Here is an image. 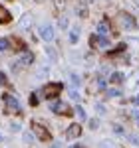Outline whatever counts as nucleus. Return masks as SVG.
<instances>
[{
    "label": "nucleus",
    "instance_id": "20",
    "mask_svg": "<svg viewBox=\"0 0 139 148\" xmlns=\"http://www.w3.org/2000/svg\"><path fill=\"white\" fill-rule=\"evenodd\" d=\"M107 95H109V97H119L121 91H119V89H107Z\"/></svg>",
    "mask_w": 139,
    "mask_h": 148
},
{
    "label": "nucleus",
    "instance_id": "29",
    "mask_svg": "<svg viewBox=\"0 0 139 148\" xmlns=\"http://www.w3.org/2000/svg\"><path fill=\"white\" fill-rule=\"evenodd\" d=\"M133 119H135V123L139 125V111H133Z\"/></svg>",
    "mask_w": 139,
    "mask_h": 148
},
{
    "label": "nucleus",
    "instance_id": "25",
    "mask_svg": "<svg viewBox=\"0 0 139 148\" xmlns=\"http://www.w3.org/2000/svg\"><path fill=\"white\" fill-rule=\"evenodd\" d=\"M46 53H48L50 57H52V59H56V51H54L52 47H48V49H46Z\"/></svg>",
    "mask_w": 139,
    "mask_h": 148
},
{
    "label": "nucleus",
    "instance_id": "31",
    "mask_svg": "<svg viewBox=\"0 0 139 148\" xmlns=\"http://www.w3.org/2000/svg\"><path fill=\"white\" fill-rule=\"evenodd\" d=\"M56 4H58V8H64V0H56Z\"/></svg>",
    "mask_w": 139,
    "mask_h": 148
},
{
    "label": "nucleus",
    "instance_id": "8",
    "mask_svg": "<svg viewBox=\"0 0 139 148\" xmlns=\"http://www.w3.org/2000/svg\"><path fill=\"white\" fill-rule=\"evenodd\" d=\"M81 134V126L80 125H72L68 126V130H66V136L68 138H78Z\"/></svg>",
    "mask_w": 139,
    "mask_h": 148
},
{
    "label": "nucleus",
    "instance_id": "27",
    "mask_svg": "<svg viewBox=\"0 0 139 148\" xmlns=\"http://www.w3.org/2000/svg\"><path fill=\"white\" fill-rule=\"evenodd\" d=\"M6 83H8V81H6V75L0 73V85H6Z\"/></svg>",
    "mask_w": 139,
    "mask_h": 148
},
{
    "label": "nucleus",
    "instance_id": "30",
    "mask_svg": "<svg viewBox=\"0 0 139 148\" xmlns=\"http://www.w3.org/2000/svg\"><path fill=\"white\" fill-rule=\"evenodd\" d=\"M10 128H12V130H20V125H18V123H12Z\"/></svg>",
    "mask_w": 139,
    "mask_h": 148
},
{
    "label": "nucleus",
    "instance_id": "6",
    "mask_svg": "<svg viewBox=\"0 0 139 148\" xmlns=\"http://www.w3.org/2000/svg\"><path fill=\"white\" fill-rule=\"evenodd\" d=\"M52 111L54 113H58V114H68L70 113V109H68V105L66 103H62V101H56V103H52Z\"/></svg>",
    "mask_w": 139,
    "mask_h": 148
},
{
    "label": "nucleus",
    "instance_id": "4",
    "mask_svg": "<svg viewBox=\"0 0 139 148\" xmlns=\"http://www.w3.org/2000/svg\"><path fill=\"white\" fill-rule=\"evenodd\" d=\"M4 103H6V107H8V111H20V103L18 99L14 97V95H4Z\"/></svg>",
    "mask_w": 139,
    "mask_h": 148
},
{
    "label": "nucleus",
    "instance_id": "35",
    "mask_svg": "<svg viewBox=\"0 0 139 148\" xmlns=\"http://www.w3.org/2000/svg\"><path fill=\"white\" fill-rule=\"evenodd\" d=\"M0 138H2V134H0Z\"/></svg>",
    "mask_w": 139,
    "mask_h": 148
},
{
    "label": "nucleus",
    "instance_id": "36",
    "mask_svg": "<svg viewBox=\"0 0 139 148\" xmlns=\"http://www.w3.org/2000/svg\"><path fill=\"white\" fill-rule=\"evenodd\" d=\"M137 4H139V0H137Z\"/></svg>",
    "mask_w": 139,
    "mask_h": 148
},
{
    "label": "nucleus",
    "instance_id": "26",
    "mask_svg": "<svg viewBox=\"0 0 139 148\" xmlns=\"http://www.w3.org/2000/svg\"><path fill=\"white\" fill-rule=\"evenodd\" d=\"M113 130H115L117 134H125V132H123V128H121L119 125H113Z\"/></svg>",
    "mask_w": 139,
    "mask_h": 148
},
{
    "label": "nucleus",
    "instance_id": "13",
    "mask_svg": "<svg viewBox=\"0 0 139 148\" xmlns=\"http://www.w3.org/2000/svg\"><path fill=\"white\" fill-rule=\"evenodd\" d=\"M8 20H10V12L4 10V8L0 6V24H6Z\"/></svg>",
    "mask_w": 139,
    "mask_h": 148
},
{
    "label": "nucleus",
    "instance_id": "17",
    "mask_svg": "<svg viewBox=\"0 0 139 148\" xmlns=\"http://www.w3.org/2000/svg\"><path fill=\"white\" fill-rule=\"evenodd\" d=\"M101 148H119L115 144V142H111V140H104V142H101Z\"/></svg>",
    "mask_w": 139,
    "mask_h": 148
},
{
    "label": "nucleus",
    "instance_id": "1",
    "mask_svg": "<svg viewBox=\"0 0 139 148\" xmlns=\"http://www.w3.org/2000/svg\"><path fill=\"white\" fill-rule=\"evenodd\" d=\"M119 24H121V28H125V30H133L137 24H135V18L127 14V12H121L119 14Z\"/></svg>",
    "mask_w": 139,
    "mask_h": 148
},
{
    "label": "nucleus",
    "instance_id": "5",
    "mask_svg": "<svg viewBox=\"0 0 139 148\" xmlns=\"http://www.w3.org/2000/svg\"><path fill=\"white\" fill-rule=\"evenodd\" d=\"M92 46L107 47L109 46V38H105V36H92Z\"/></svg>",
    "mask_w": 139,
    "mask_h": 148
},
{
    "label": "nucleus",
    "instance_id": "14",
    "mask_svg": "<svg viewBox=\"0 0 139 148\" xmlns=\"http://www.w3.org/2000/svg\"><path fill=\"white\" fill-rule=\"evenodd\" d=\"M30 24H32V16H30V14H26V16L22 18V22H20V26H22V28H28Z\"/></svg>",
    "mask_w": 139,
    "mask_h": 148
},
{
    "label": "nucleus",
    "instance_id": "15",
    "mask_svg": "<svg viewBox=\"0 0 139 148\" xmlns=\"http://www.w3.org/2000/svg\"><path fill=\"white\" fill-rule=\"evenodd\" d=\"M8 47H10V42L6 38H0V51H6Z\"/></svg>",
    "mask_w": 139,
    "mask_h": 148
},
{
    "label": "nucleus",
    "instance_id": "21",
    "mask_svg": "<svg viewBox=\"0 0 139 148\" xmlns=\"http://www.w3.org/2000/svg\"><path fill=\"white\" fill-rule=\"evenodd\" d=\"M129 140H131V142H133V144H135V146H139V136H137V134H129Z\"/></svg>",
    "mask_w": 139,
    "mask_h": 148
},
{
    "label": "nucleus",
    "instance_id": "18",
    "mask_svg": "<svg viewBox=\"0 0 139 148\" xmlns=\"http://www.w3.org/2000/svg\"><path fill=\"white\" fill-rule=\"evenodd\" d=\"M24 142H28V144L34 142V134L32 132H24Z\"/></svg>",
    "mask_w": 139,
    "mask_h": 148
},
{
    "label": "nucleus",
    "instance_id": "2",
    "mask_svg": "<svg viewBox=\"0 0 139 148\" xmlns=\"http://www.w3.org/2000/svg\"><path fill=\"white\" fill-rule=\"evenodd\" d=\"M60 93H62V85L60 83H48L46 87H44V97L46 99H54Z\"/></svg>",
    "mask_w": 139,
    "mask_h": 148
},
{
    "label": "nucleus",
    "instance_id": "16",
    "mask_svg": "<svg viewBox=\"0 0 139 148\" xmlns=\"http://www.w3.org/2000/svg\"><path fill=\"white\" fill-rule=\"evenodd\" d=\"M76 114H78L80 121H85V111H83V107H76Z\"/></svg>",
    "mask_w": 139,
    "mask_h": 148
},
{
    "label": "nucleus",
    "instance_id": "3",
    "mask_svg": "<svg viewBox=\"0 0 139 148\" xmlns=\"http://www.w3.org/2000/svg\"><path fill=\"white\" fill-rule=\"evenodd\" d=\"M40 38H42L44 42H52V40H54V28H52L50 24L40 26Z\"/></svg>",
    "mask_w": 139,
    "mask_h": 148
},
{
    "label": "nucleus",
    "instance_id": "9",
    "mask_svg": "<svg viewBox=\"0 0 139 148\" xmlns=\"http://www.w3.org/2000/svg\"><path fill=\"white\" fill-rule=\"evenodd\" d=\"M32 61H34V56H32L30 51H26V53H24V56L18 59V63H20V65H30Z\"/></svg>",
    "mask_w": 139,
    "mask_h": 148
},
{
    "label": "nucleus",
    "instance_id": "28",
    "mask_svg": "<svg viewBox=\"0 0 139 148\" xmlns=\"http://www.w3.org/2000/svg\"><path fill=\"white\" fill-rule=\"evenodd\" d=\"M72 83H74V85H80V77H78V75H72Z\"/></svg>",
    "mask_w": 139,
    "mask_h": 148
},
{
    "label": "nucleus",
    "instance_id": "11",
    "mask_svg": "<svg viewBox=\"0 0 139 148\" xmlns=\"http://www.w3.org/2000/svg\"><path fill=\"white\" fill-rule=\"evenodd\" d=\"M109 81H111V83H123V81H125V75H123V73H119V71H115V73H111Z\"/></svg>",
    "mask_w": 139,
    "mask_h": 148
},
{
    "label": "nucleus",
    "instance_id": "12",
    "mask_svg": "<svg viewBox=\"0 0 139 148\" xmlns=\"http://www.w3.org/2000/svg\"><path fill=\"white\" fill-rule=\"evenodd\" d=\"M78 40H80V28L76 26V28H72V32H70V42H72V44H76Z\"/></svg>",
    "mask_w": 139,
    "mask_h": 148
},
{
    "label": "nucleus",
    "instance_id": "23",
    "mask_svg": "<svg viewBox=\"0 0 139 148\" xmlns=\"http://www.w3.org/2000/svg\"><path fill=\"white\" fill-rule=\"evenodd\" d=\"M97 125H99V121H97V119H92V121H90V128H97Z\"/></svg>",
    "mask_w": 139,
    "mask_h": 148
},
{
    "label": "nucleus",
    "instance_id": "22",
    "mask_svg": "<svg viewBox=\"0 0 139 148\" xmlns=\"http://www.w3.org/2000/svg\"><path fill=\"white\" fill-rule=\"evenodd\" d=\"M76 14H80L81 18H85V16H88V10H85V8H76Z\"/></svg>",
    "mask_w": 139,
    "mask_h": 148
},
{
    "label": "nucleus",
    "instance_id": "24",
    "mask_svg": "<svg viewBox=\"0 0 139 148\" xmlns=\"http://www.w3.org/2000/svg\"><path fill=\"white\" fill-rule=\"evenodd\" d=\"M70 97H72V99H80V93L76 91V89H72V91H70Z\"/></svg>",
    "mask_w": 139,
    "mask_h": 148
},
{
    "label": "nucleus",
    "instance_id": "33",
    "mask_svg": "<svg viewBox=\"0 0 139 148\" xmlns=\"http://www.w3.org/2000/svg\"><path fill=\"white\" fill-rule=\"evenodd\" d=\"M81 2H83V4H90V2H93V0H81Z\"/></svg>",
    "mask_w": 139,
    "mask_h": 148
},
{
    "label": "nucleus",
    "instance_id": "7",
    "mask_svg": "<svg viewBox=\"0 0 139 148\" xmlns=\"http://www.w3.org/2000/svg\"><path fill=\"white\" fill-rule=\"evenodd\" d=\"M32 128H34L36 132H38V136L42 138V140H48V138H50V134H48V130H46V128H42V125H40L38 121H36V123H32Z\"/></svg>",
    "mask_w": 139,
    "mask_h": 148
},
{
    "label": "nucleus",
    "instance_id": "34",
    "mask_svg": "<svg viewBox=\"0 0 139 148\" xmlns=\"http://www.w3.org/2000/svg\"><path fill=\"white\" fill-rule=\"evenodd\" d=\"M72 148H83V146H72Z\"/></svg>",
    "mask_w": 139,
    "mask_h": 148
},
{
    "label": "nucleus",
    "instance_id": "10",
    "mask_svg": "<svg viewBox=\"0 0 139 148\" xmlns=\"http://www.w3.org/2000/svg\"><path fill=\"white\" fill-rule=\"evenodd\" d=\"M109 34V26L107 22H99L97 24V36H107Z\"/></svg>",
    "mask_w": 139,
    "mask_h": 148
},
{
    "label": "nucleus",
    "instance_id": "32",
    "mask_svg": "<svg viewBox=\"0 0 139 148\" xmlns=\"http://www.w3.org/2000/svg\"><path fill=\"white\" fill-rule=\"evenodd\" d=\"M133 103H135V105H139V95H137V97H133Z\"/></svg>",
    "mask_w": 139,
    "mask_h": 148
},
{
    "label": "nucleus",
    "instance_id": "19",
    "mask_svg": "<svg viewBox=\"0 0 139 148\" xmlns=\"http://www.w3.org/2000/svg\"><path fill=\"white\" fill-rule=\"evenodd\" d=\"M58 24H60V28H62V30H66V28H68V18H66V16H62Z\"/></svg>",
    "mask_w": 139,
    "mask_h": 148
}]
</instances>
